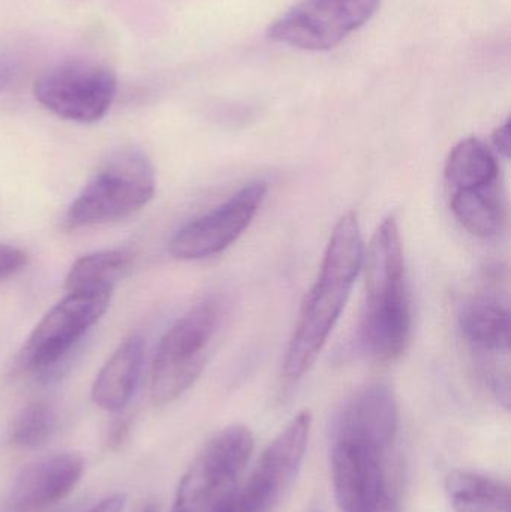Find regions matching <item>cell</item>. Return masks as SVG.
<instances>
[{"label": "cell", "instance_id": "obj_7", "mask_svg": "<svg viewBox=\"0 0 511 512\" xmlns=\"http://www.w3.org/2000/svg\"><path fill=\"white\" fill-rule=\"evenodd\" d=\"M117 93L116 72L104 63L68 59L45 69L33 84L36 101L57 117L96 123L108 113Z\"/></svg>", "mask_w": 511, "mask_h": 512}, {"label": "cell", "instance_id": "obj_4", "mask_svg": "<svg viewBox=\"0 0 511 512\" xmlns=\"http://www.w3.org/2000/svg\"><path fill=\"white\" fill-rule=\"evenodd\" d=\"M113 289L68 292L44 316L18 355V369L39 384L59 381L75 361L81 343L110 307Z\"/></svg>", "mask_w": 511, "mask_h": 512}, {"label": "cell", "instance_id": "obj_22", "mask_svg": "<svg viewBox=\"0 0 511 512\" xmlns=\"http://www.w3.org/2000/svg\"><path fill=\"white\" fill-rule=\"evenodd\" d=\"M492 144L495 150L504 158H510L511 152V122L507 120L504 125L498 126L492 134Z\"/></svg>", "mask_w": 511, "mask_h": 512}, {"label": "cell", "instance_id": "obj_6", "mask_svg": "<svg viewBox=\"0 0 511 512\" xmlns=\"http://www.w3.org/2000/svg\"><path fill=\"white\" fill-rule=\"evenodd\" d=\"M254 445L251 430L242 424L213 436L183 475L173 512H215L233 501Z\"/></svg>", "mask_w": 511, "mask_h": 512}, {"label": "cell", "instance_id": "obj_12", "mask_svg": "<svg viewBox=\"0 0 511 512\" xmlns=\"http://www.w3.org/2000/svg\"><path fill=\"white\" fill-rule=\"evenodd\" d=\"M398 424V403L392 388L383 382H372L359 388L336 415L333 442H348L389 453Z\"/></svg>", "mask_w": 511, "mask_h": 512}, {"label": "cell", "instance_id": "obj_27", "mask_svg": "<svg viewBox=\"0 0 511 512\" xmlns=\"http://www.w3.org/2000/svg\"><path fill=\"white\" fill-rule=\"evenodd\" d=\"M312 512H321V511H312Z\"/></svg>", "mask_w": 511, "mask_h": 512}, {"label": "cell", "instance_id": "obj_10", "mask_svg": "<svg viewBox=\"0 0 511 512\" xmlns=\"http://www.w3.org/2000/svg\"><path fill=\"white\" fill-rule=\"evenodd\" d=\"M267 195L264 182H252L206 215L186 224L168 243L171 256L197 261L224 252L251 225Z\"/></svg>", "mask_w": 511, "mask_h": 512}, {"label": "cell", "instance_id": "obj_2", "mask_svg": "<svg viewBox=\"0 0 511 512\" xmlns=\"http://www.w3.org/2000/svg\"><path fill=\"white\" fill-rule=\"evenodd\" d=\"M363 262L366 297L359 345L368 357L387 363L404 354L413 324L404 249L393 216L375 231Z\"/></svg>", "mask_w": 511, "mask_h": 512}, {"label": "cell", "instance_id": "obj_14", "mask_svg": "<svg viewBox=\"0 0 511 512\" xmlns=\"http://www.w3.org/2000/svg\"><path fill=\"white\" fill-rule=\"evenodd\" d=\"M84 472L80 454L59 453L27 465L8 498L9 512H44L74 492Z\"/></svg>", "mask_w": 511, "mask_h": 512}, {"label": "cell", "instance_id": "obj_19", "mask_svg": "<svg viewBox=\"0 0 511 512\" xmlns=\"http://www.w3.org/2000/svg\"><path fill=\"white\" fill-rule=\"evenodd\" d=\"M132 256L125 251H99L78 258L66 276V291L95 292L114 289L117 280L131 268Z\"/></svg>", "mask_w": 511, "mask_h": 512}, {"label": "cell", "instance_id": "obj_8", "mask_svg": "<svg viewBox=\"0 0 511 512\" xmlns=\"http://www.w3.org/2000/svg\"><path fill=\"white\" fill-rule=\"evenodd\" d=\"M381 0H303L273 21L267 36L305 51H326L365 26Z\"/></svg>", "mask_w": 511, "mask_h": 512}, {"label": "cell", "instance_id": "obj_15", "mask_svg": "<svg viewBox=\"0 0 511 512\" xmlns=\"http://www.w3.org/2000/svg\"><path fill=\"white\" fill-rule=\"evenodd\" d=\"M144 363V339L140 334L120 343L92 385V399L105 411L119 412L134 397Z\"/></svg>", "mask_w": 511, "mask_h": 512}, {"label": "cell", "instance_id": "obj_17", "mask_svg": "<svg viewBox=\"0 0 511 512\" xmlns=\"http://www.w3.org/2000/svg\"><path fill=\"white\" fill-rule=\"evenodd\" d=\"M444 176L450 192L465 191L500 182V165L485 141L470 137L453 147Z\"/></svg>", "mask_w": 511, "mask_h": 512}, {"label": "cell", "instance_id": "obj_23", "mask_svg": "<svg viewBox=\"0 0 511 512\" xmlns=\"http://www.w3.org/2000/svg\"><path fill=\"white\" fill-rule=\"evenodd\" d=\"M126 498L123 495H113L104 499L87 512H122L125 508Z\"/></svg>", "mask_w": 511, "mask_h": 512}, {"label": "cell", "instance_id": "obj_1", "mask_svg": "<svg viewBox=\"0 0 511 512\" xmlns=\"http://www.w3.org/2000/svg\"><path fill=\"white\" fill-rule=\"evenodd\" d=\"M363 240L353 212L339 219L327 245L320 274L303 301L296 330L282 364L287 381L309 372L335 328L363 265Z\"/></svg>", "mask_w": 511, "mask_h": 512}, {"label": "cell", "instance_id": "obj_18", "mask_svg": "<svg viewBox=\"0 0 511 512\" xmlns=\"http://www.w3.org/2000/svg\"><path fill=\"white\" fill-rule=\"evenodd\" d=\"M446 490L456 512H510L509 484L467 471L450 472Z\"/></svg>", "mask_w": 511, "mask_h": 512}, {"label": "cell", "instance_id": "obj_5", "mask_svg": "<svg viewBox=\"0 0 511 512\" xmlns=\"http://www.w3.org/2000/svg\"><path fill=\"white\" fill-rule=\"evenodd\" d=\"M156 191L155 168L146 153L125 147L111 153L72 201L66 230L120 221L143 209Z\"/></svg>", "mask_w": 511, "mask_h": 512}, {"label": "cell", "instance_id": "obj_24", "mask_svg": "<svg viewBox=\"0 0 511 512\" xmlns=\"http://www.w3.org/2000/svg\"><path fill=\"white\" fill-rule=\"evenodd\" d=\"M129 423L125 420L117 421L114 424L113 429H111L110 442L111 445H120L123 444V441L126 439V435H128Z\"/></svg>", "mask_w": 511, "mask_h": 512}, {"label": "cell", "instance_id": "obj_21", "mask_svg": "<svg viewBox=\"0 0 511 512\" xmlns=\"http://www.w3.org/2000/svg\"><path fill=\"white\" fill-rule=\"evenodd\" d=\"M27 254L15 246L0 243V280L9 279L20 273L27 265Z\"/></svg>", "mask_w": 511, "mask_h": 512}, {"label": "cell", "instance_id": "obj_11", "mask_svg": "<svg viewBox=\"0 0 511 512\" xmlns=\"http://www.w3.org/2000/svg\"><path fill=\"white\" fill-rule=\"evenodd\" d=\"M332 483L341 512H393L395 490L387 453L333 442Z\"/></svg>", "mask_w": 511, "mask_h": 512}, {"label": "cell", "instance_id": "obj_16", "mask_svg": "<svg viewBox=\"0 0 511 512\" xmlns=\"http://www.w3.org/2000/svg\"><path fill=\"white\" fill-rule=\"evenodd\" d=\"M450 206L459 224L482 239L498 236L506 224V201L501 182L452 192Z\"/></svg>", "mask_w": 511, "mask_h": 512}, {"label": "cell", "instance_id": "obj_25", "mask_svg": "<svg viewBox=\"0 0 511 512\" xmlns=\"http://www.w3.org/2000/svg\"><path fill=\"white\" fill-rule=\"evenodd\" d=\"M11 66L0 57V90L5 89L6 84L11 80Z\"/></svg>", "mask_w": 511, "mask_h": 512}, {"label": "cell", "instance_id": "obj_3", "mask_svg": "<svg viewBox=\"0 0 511 512\" xmlns=\"http://www.w3.org/2000/svg\"><path fill=\"white\" fill-rule=\"evenodd\" d=\"M227 303L221 295L198 301L159 342L150 376V396L156 406L173 403L200 378L218 339Z\"/></svg>", "mask_w": 511, "mask_h": 512}, {"label": "cell", "instance_id": "obj_9", "mask_svg": "<svg viewBox=\"0 0 511 512\" xmlns=\"http://www.w3.org/2000/svg\"><path fill=\"white\" fill-rule=\"evenodd\" d=\"M311 426V414L300 412L270 442L245 486L237 490L234 512L275 511L302 468Z\"/></svg>", "mask_w": 511, "mask_h": 512}, {"label": "cell", "instance_id": "obj_20", "mask_svg": "<svg viewBox=\"0 0 511 512\" xmlns=\"http://www.w3.org/2000/svg\"><path fill=\"white\" fill-rule=\"evenodd\" d=\"M57 429V415L47 402L27 405L12 421L9 442L20 450H36L44 447Z\"/></svg>", "mask_w": 511, "mask_h": 512}, {"label": "cell", "instance_id": "obj_13", "mask_svg": "<svg viewBox=\"0 0 511 512\" xmlns=\"http://www.w3.org/2000/svg\"><path fill=\"white\" fill-rule=\"evenodd\" d=\"M510 310L500 297L477 295L462 306L459 328L474 352L482 358L492 390L509 406V376L501 375L494 361L510 352Z\"/></svg>", "mask_w": 511, "mask_h": 512}, {"label": "cell", "instance_id": "obj_26", "mask_svg": "<svg viewBox=\"0 0 511 512\" xmlns=\"http://www.w3.org/2000/svg\"><path fill=\"white\" fill-rule=\"evenodd\" d=\"M138 512H159L158 505L155 502H149V504L143 505Z\"/></svg>", "mask_w": 511, "mask_h": 512}]
</instances>
